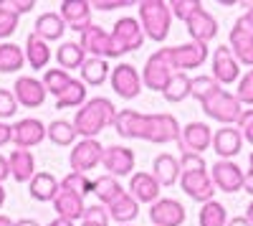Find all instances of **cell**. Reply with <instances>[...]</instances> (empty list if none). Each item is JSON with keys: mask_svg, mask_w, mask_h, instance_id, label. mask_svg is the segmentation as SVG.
I'll list each match as a JSON object with an SVG mask.
<instances>
[{"mask_svg": "<svg viewBox=\"0 0 253 226\" xmlns=\"http://www.w3.org/2000/svg\"><path fill=\"white\" fill-rule=\"evenodd\" d=\"M26 66V51L18 44H0V74H15Z\"/></svg>", "mask_w": 253, "mask_h": 226, "instance_id": "1f68e13d", "label": "cell"}, {"mask_svg": "<svg viewBox=\"0 0 253 226\" xmlns=\"http://www.w3.org/2000/svg\"><path fill=\"white\" fill-rule=\"evenodd\" d=\"M104 158V148L99 140H81L74 145L71 155H69V163H71V170L74 173H86L94 170Z\"/></svg>", "mask_w": 253, "mask_h": 226, "instance_id": "8fae6325", "label": "cell"}, {"mask_svg": "<svg viewBox=\"0 0 253 226\" xmlns=\"http://www.w3.org/2000/svg\"><path fill=\"white\" fill-rule=\"evenodd\" d=\"M81 221H89V224H104V226H109V211H107V206H101V203H99V206H96V203H94V206H86V211H84V219Z\"/></svg>", "mask_w": 253, "mask_h": 226, "instance_id": "7dc6e473", "label": "cell"}, {"mask_svg": "<svg viewBox=\"0 0 253 226\" xmlns=\"http://www.w3.org/2000/svg\"><path fill=\"white\" fill-rule=\"evenodd\" d=\"M200 107H203V112H205L210 119L220 122L223 127H230V125H233V122H238L241 114H243V105L238 102V97L230 94V92H225V89H218L213 97H208Z\"/></svg>", "mask_w": 253, "mask_h": 226, "instance_id": "277c9868", "label": "cell"}, {"mask_svg": "<svg viewBox=\"0 0 253 226\" xmlns=\"http://www.w3.org/2000/svg\"><path fill=\"white\" fill-rule=\"evenodd\" d=\"M218 89H223V87L213 79V74H210V76H195V79H193V87H190V97H195L200 105H203V102H205L208 97H213Z\"/></svg>", "mask_w": 253, "mask_h": 226, "instance_id": "60d3db41", "label": "cell"}, {"mask_svg": "<svg viewBox=\"0 0 253 226\" xmlns=\"http://www.w3.org/2000/svg\"><path fill=\"white\" fill-rule=\"evenodd\" d=\"M248 166H251L248 170H253V150H251V155H248Z\"/></svg>", "mask_w": 253, "mask_h": 226, "instance_id": "be15d7a7", "label": "cell"}, {"mask_svg": "<svg viewBox=\"0 0 253 226\" xmlns=\"http://www.w3.org/2000/svg\"><path fill=\"white\" fill-rule=\"evenodd\" d=\"M13 226H41L38 221H33V219H20V221H15Z\"/></svg>", "mask_w": 253, "mask_h": 226, "instance_id": "9f6ffc18", "label": "cell"}, {"mask_svg": "<svg viewBox=\"0 0 253 226\" xmlns=\"http://www.w3.org/2000/svg\"><path fill=\"white\" fill-rule=\"evenodd\" d=\"M0 226H13V221H10L8 216H3V214H0Z\"/></svg>", "mask_w": 253, "mask_h": 226, "instance_id": "91938a15", "label": "cell"}, {"mask_svg": "<svg viewBox=\"0 0 253 226\" xmlns=\"http://www.w3.org/2000/svg\"><path fill=\"white\" fill-rule=\"evenodd\" d=\"M200 8H203L200 0H170V10H172V15L180 18V20H185V23H187V18L193 15L195 10H200Z\"/></svg>", "mask_w": 253, "mask_h": 226, "instance_id": "b9f144b4", "label": "cell"}, {"mask_svg": "<svg viewBox=\"0 0 253 226\" xmlns=\"http://www.w3.org/2000/svg\"><path fill=\"white\" fill-rule=\"evenodd\" d=\"M185 216V206L175 198H160L150 206V221L155 226H182Z\"/></svg>", "mask_w": 253, "mask_h": 226, "instance_id": "ac0fdd59", "label": "cell"}, {"mask_svg": "<svg viewBox=\"0 0 253 226\" xmlns=\"http://www.w3.org/2000/svg\"><path fill=\"white\" fill-rule=\"evenodd\" d=\"M8 142H13V127L5 125V122H0V148L8 145Z\"/></svg>", "mask_w": 253, "mask_h": 226, "instance_id": "816d5d0a", "label": "cell"}, {"mask_svg": "<svg viewBox=\"0 0 253 226\" xmlns=\"http://www.w3.org/2000/svg\"><path fill=\"white\" fill-rule=\"evenodd\" d=\"M81 49L86 51V54H91L94 58H117V56H122V51L117 49V44H114V38H112V33H107L104 28H99V26H89L86 31L81 33Z\"/></svg>", "mask_w": 253, "mask_h": 226, "instance_id": "52a82bcc", "label": "cell"}, {"mask_svg": "<svg viewBox=\"0 0 253 226\" xmlns=\"http://www.w3.org/2000/svg\"><path fill=\"white\" fill-rule=\"evenodd\" d=\"M160 183H157V178L152 175V173H137V175H132V180H129V196L137 201V203H152L155 201H160Z\"/></svg>", "mask_w": 253, "mask_h": 226, "instance_id": "603a6c76", "label": "cell"}, {"mask_svg": "<svg viewBox=\"0 0 253 226\" xmlns=\"http://www.w3.org/2000/svg\"><path fill=\"white\" fill-rule=\"evenodd\" d=\"M18 112V99L10 89H0V122L8 119V117H15Z\"/></svg>", "mask_w": 253, "mask_h": 226, "instance_id": "ee69618b", "label": "cell"}, {"mask_svg": "<svg viewBox=\"0 0 253 226\" xmlns=\"http://www.w3.org/2000/svg\"><path fill=\"white\" fill-rule=\"evenodd\" d=\"M58 191H61V183H58L51 173H43V170L36 173L33 180L28 183V193H31V198H33V201H41V203L56 201Z\"/></svg>", "mask_w": 253, "mask_h": 226, "instance_id": "83f0119b", "label": "cell"}, {"mask_svg": "<svg viewBox=\"0 0 253 226\" xmlns=\"http://www.w3.org/2000/svg\"><path fill=\"white\" fill-rule=\"evenodd\" d=\"M198 224L200 226H228V211L223 203L218 201H208L203 203V209L198 214Z\"/></svg>", "mask_w": 253, "mask_h": 226, "instance_id": "8d00e7d4", "label": "cell"}, {"mask_svg": "<svg viewBox=\"0 0 253 226\" xmlns=\"http://www.w3.org/2000/svg\"><path fill=\"white\" fill-rule=\"evenodd\" d=\"M190 87H193V79H190L187 74L177 71L172 79H170V84H167V89L162 92V97L167 102H172V105H177V102L187 99L190 97Z\"/></svg>", "mask_w": 253, "mask_h": 226, "instance_id": "74e56055", "label": "cell"}, {"mask_svg": "<svg viewBox=\"0 0 253 226\" xmlns=\"http://www.w3.org/2000/svg\"><path fill=\"white\" fill-rule=\"evenodd\" d=\"M61 191H71V193H76V196H89V193H94V180L86 175V173H69L66 178L61 180Z\"/></svg>", "mask_w": 253, "mask_h": 226, "instance_id": "ab89813d", "label": "cell"}, {"mask_svg": "<svg viewBox=\"0 0 253 226\" xmlns=\"http://www.w3.org/2000/svg\"><path fill=\"white\" fill-rule=\"evenodd\" d=\"M112 89L117 92V97L122 99H137L142 94V74L132 66V64H117L112 69Z\"/></svg>", "mask_w": 253, "mask_h": 226, "instance_id": "30bf717a", "label": "cell"}, {"mask_svg": "<svg viewBox=\"0 0 253 226\" xmlns=\"http://www.w3.org/2000/svg\"><path fill=\"white\" fill-rule=\"evenodd\" d=\"M48 226H74V221H66V219H58V216H56Z\"/></svg>", "mask_w": 253, "mask_h": 226, "instance_id": "6f0895ef", "label": "cell"}, {"mask_svg": "<svg viewBox=\"0 0 253 226\" xmlns=\"http://www.w3.org/2000/svg\"><path fill=\"white\" fill-rule=\"evenodd\" d=\"M43 87H46V92L48 94H53L56 99L69 89V84L74 81V76L69 74V71H63V69H46V74H43Z\"/></svg>", "mask_w": 253, "mask_h": 226, "instance_id": "f35d334b", "label": "cell"}, {"mask_svg": "<svg viewBox=\"0 0 253 226\" xmlns=\"http://www.w3.org/2000/svg\"><path fill=\"white\" fill-rule=\"evenodd\" d=\"M86 102H89V99H86V84H84V81H79V79H74L71 84H69V89L56 99V110H71V107L81 110Z\"/></svg>", "mask_w": 253, "mask_h": 226, "instance_id": "e575fe53", "label": "cell"}, {"mask_svg": "<svg viewBox=\"0 0 253 226\" xmlns=\"http://www.w3.org/2000/svg\"><path fill=\"white\" fill-rule=\"evenodd\" d=\"M246 219L251 221V226H253V201L248 203V209H246Z\"/></svg>", "mask_w": 253, "mask_h": 226, "instance_id": "680465c9", "label": "cell"}, {"mask_svg": "<svg viewBox=\"0 0 253 226\" xmlns=\"http://www.w3.org/2000/svg\"><path fill=\"white\" fill-rule=\"evenodd\" d=\"M165 56H167V61H170V66H172L175 71L187 74L190 69H198V66L205 64V58H208V46L190 41V44H182V46H170V49H165Z\"/></svg>", "mask_w": 253, "mask_h": 226, "instance_id": "8992f818", "label": "cell"}, {"mask_svg": "<svg viewBox=\"0 0 253 226\" xmlns=\"http://www.w3.org/2000/svg\"><path fill=\"white\" fill-rule=\"evenodd\" d=\"M10 175V166H8V158L0 155V186H3V180Z\"/></svg>", "mask_w": 253, "mask_h": 226, "instance_id": "f5cc1de1", "label": "cell"}, {"mask_svg": "<svg viewBox=\"0 0 253 226\" xmlns=\"http://www.w3.org/2000/svg\"><path fill=\"white\" fill-rule=\"evenodd\" d=\"M246 18H248V23H251V26H253V3H251V5H248V13H246Z\"/></svg>", "mask_w": 253, "mask_h": 226, "instance_id": "94428289", "label": "cell"}, {"mask_svg": "<svg viewBox=\"0 0 253 226\" xmlns=\"http://www.w3.org/2000/svg\"><path fill=\"white\" fill-rule=\"evenodd\" d=\"M124 226H132V224H124Z\"/></svg>", "mask_w": 253, "mask_h": 226, "instance_id": "03108f58", "label": "cell"}, {"mask_svg": "<svg viewBox=\"0 0 253 226\" xmlns=\"http://www.w3.org/2000/svg\"><path fill=\"white\" fill-rule=\"evenodd\" d=\"M8 166H10V178H15V183H31L36 175V158L31 150L15 148L8 155Z\"/></svg>", "mask_w": 253, "mask_h": 226, "instance_id": "cb8c5ba5", "label": "cell"}, {"mask_svg": "<svg viewBox=\"0 0 253 226\" xmlns=\"http://www.w3.org/2000/svg\"><path fill=\"white\" fill-rule=\"evenodd\" d=\"M195 170H208L203 155H195V153H182V155H180V173H195Z\"/></svg>", "mask_w": 253, "mask_h": 226, "instance_id": "f6af8a7d", "label": "cell"}, {"mask_svg": "<svg viewBox=\"0 0 253 226\" xmlns=\"http://www.w3.org/2000/svg\"><path fill=\"white\" fill-rule=\"evenodd\" d=\"M230 51H233L238 64L253 66V26L248 23V18L241 15L233 28H230Z\"/></svg>", "mask_w": 253, "mask_h": 226, "instance_id": "ba28073f", "label": "cell"}, {"mask_svg": "<svg viewBox=\"0 0 253 226\" xmlns=\"http://www.w3.org/2000/svg\"><path fill=\"white\" fill-rule=\"evenodd\" d=\"M152 175L157 178L160 186H175L180 180V160L170 153H160L152 163Z\"/></svg>", "mask_w": 253, "mask_h": 226, "instance_id": "484cf974", "label": "cell"}, {"mask_svg": "<svg viewBox=\"0 0 253 226\" xmlns=\"http://www.w3.org/2000/svg\"><path fill=\"white\" fill-rule=\"evenodd\" d=\"M238 130H241L243 140H248L253 145V110H243V114L238 119Z\"/></svg>", "mask_w": 253, "mask_h": 226, "instance_id": "681fc988", "label": "cell"}, {"mask_svg": "<svg viewBox=\"0 0 253 226\" xmlns=\"http://www.w3.org/2000/svg\"><path fill=\"white\" fill-rule=\"evenodd\" d=\"M112 38H114V44L122 54H129V51H139L142 44H144V31L139 26V20L137 18H129V15H124L119 18L117 23H114V31H112Z\"/></svg>", "mask_w": 253, "mask_h": 226, "instance_id": "9c48e42d", "label": "cell"}, {"mask_svg": "<svg viewBox=\"0 0 253 226\" xmlns=\"http://www.w3.org/2000/svg\"><path fill=\"white\" fill-rule=\"evenodd\" d=\"M112 76V69H109V64L104 58H86L84 61V66H81V81L86 87H101L104 81H107Z\"/></svg>", "mask_w": 253, "mask_h": 226, "instance_id": "4dcf8cb0", "label": "cell"}, {"mask_svg": "<svg viewBox=\"0 0 253 226\" xmlns=\"http://www.w3.org/2000/svg\"><path fill=\"white\" fill-rule=\"evenodd\" d=\"M3 203H5V188L0 186V209H3Z\"/></svg>", "mask_w": 253, "mask_h": 226, "instance_id": "6125c7cd", "label": "cell"}, {"mask_svg": "<svg viewBox=\"0 0 253 226\" xmlns=\"http://www.w3.org/2000/svg\"><path fill=\"white\" fill-rule=\"evenodd\" d=\"M137 13L144 36L152 38L155 44H162L170 36V23H172L170 3H165V0H139Z\"/></svg>", "mask_w": 253, "mask_h": 226, "instance_id": "3957f363", "label": "cell"}, {"mask_svg": "<svg viewBox=\"0 0 253 226\" xmlns=\"http://www.w3.org/2000/svg\"><path fill=\"white\" fill-rule=\"evenodd\" d=\"M243 191L253 196V170H248V173H246V178H243Z\"/></svg>", "mask_w": 253, "mask_h": 226, "instance_id": "db71d44e", "label": "cell"}, {"mask_svg": "<svg viewBox=\"0 0 253 226\" xmlns=\"http://www.w3.org/2000/svg\"><path fill=\"white\" fill-rule=\"evenodd\" d=\"M101 166L109 170L112 178H124V175H132L134 170V153L124 145H112V148H104V158H101Z\"/></svg>", "mask_w": 253, "mask_h": 226, "instance_id": "d6986e66", "label": "cell"}, {"mask_svg": "<svg viewBox=\"0 0 253 226\" xmlns=\"http://www.w3.org/2000/svg\"><path fill=\"white\" fill-rule=\"evenodd\" d=\"M46 137L53 142V145H58V148L74 145V140H76L74 122H69V119H53L51 125L46 127Z\"/></svg>", "mask_w": 253, "mask_h": 226, "instance_id": "836d02e7", "label": "cell"}, {"mask_svg": "<svg viewBox=\"0 0 253 226\" xmlns=\"http://www.w3.org/2000/svg\"><path fill=\"white\" fill-rule=\"evenodd\" d=\"M63 31H66V23H63V18L58 13H41L36 18V26H33V33L38 38H43L46 44L48 41H58L63 36Z\"/></svg>", "mask_w": 253, "mask_h": 226, "instance_id": "f546056e", "label": "cell"}, {"mask_svg": "<svg viewBox=\"0 0 253 226\" xmlns=\"http://www.w3.org/2000/svg\"><path fill=\"white\" fill-rule=\"evenodd\" d=\"M0 8H5L15 15H23L36 8V0H0Z\"/></svg>", "mask_w": 253, "mask_h": 226, "instance_id": "c3c4849f", "label": "cell"}, {"mask_svg": "<svg viewBox=\"0 0 253 226\" xmlns=\"http://www.w3.org/2000/svg\"><path fill=\"white\" fill-rule=\"evenodd\" d=\"M187 33H190V38L195 41V44H210L215 36H218V20L210 15L205 8H200V10H195L193 15L187 18Z\"/></svg>", "mask_w": 253, "mask_h": 226, "instance_id": "44dd1931", "label": "cell"}, {"mask_svg": "<svg viewBox=\"0 0 253 226\" xmlns=\"http://www.w3.org/2000/svg\"><path fill=\"white\" fill-rule=\"evenodd\" d=\"M18 18L15 13L5 10V8H0V38H10L15 31H18Z\"/></svg>", "mask_w": 253, "mask_h": 226, "instance_id": "bcb514c9", "label": "cell"}, {"mask_svg": "<svg viewBox=\"0 0 253 226\" xmlns=\"http://www.w3.org/2000/svg\"><path fill=\"white\" fill-rule=\"evenodd\" d=\"M56 61H58V66H61L63 71H69V69H81L84 61H86V51H84L81 44H76V41H66V44L58 46Z\"/></svg>", "mask_w": 253, "mask_h": 226, "instance_id": "d6a6232c", "label": "cell"}, {"mask_svg": "<svg viewBox=\"0 0 253 226\" xmlns=\"http://www.w3.org/2000/svg\"><path fill=\"white\" fill-rule=\"evenodd\" d=\"M119 193H124V188L119 186V180L112 178L109 173H107V175H99V178L94 180V196L99 198L101 206H109V203H112Z\"/></svg>", "mask_w": 253, "mask_h": 226, "instance_id": "d590c367", "label": "cell"}, {"mask_svg": "<svg viewBox=\"0 0 253 226\" xmlns=\"http://www.w3.org/2000/svg\"><path fill=\"white\" fill-rule=\"evenodd\" d=\"M26 64L31 66V69H46L48 66V61H51V46L46 44L43 38H38L36 33H31L28 38H26Z\"/></svg>", "mask_w": 253, "mask_h": 226, "instance_id": "f1b7e54d", "label": "cell"}, {"mask_svg": "<svg viewBox=\"0 0 253 226\" xmlns=\"http://www.w3.org/2000/svg\"><path fill=\"white\" fill-rule=\"evenodd\" d=\"M213 150L220 160H230L243 150V135L238 127H220L213 132Z\"/></svg>", "mask_w": 253, "mask_h": 226, "instance_id": "7402d4cb", "label": "cell"}, {"mask_svg": "<svg viewBox=\"0 0 253 226\" xmlns=\"http://www.w3.org/2000/svg\"><path fill=\"white\" fill-rule=\"evenodd\" d=\"M236 97L241 105H248L253 107V69H248L241 79H238V89H236Z\"/></svg>", "mask_w": 253, "mask_h": 226, "instance_id": "7bdbcfd3", "label": "cell"}, {"mask_svg": "<svg viewBox=\"0 0 253 226\" xmlns=\"http://www.w3.org/2000/svg\"><path fill=\"white\" fill-rule=\"evenodd\" d=\"M46 140V125L36 117H26V119H18L13 125V142L15 148L20 150H28L36 148L38 142Z\"/></svg>", "mask_w": 253, "mask_h": 226, "instance_id": "e0dca14e", "label": "cell"}, {"mask_svg": "<svg viewBox=\"0 0 253 226\" xmlns=\"http://www.w3.org/2000/svg\"><path fill=\"white\" fill-rule=\"evenodd\" d=\"M210 178H213V186L223 193H236L243 191V178L246 173L241 170L238 163L233 160H218L213 170H210Z\"/></svg>", "mask_w": 253, "mask_h": 226, "instance_id": "7c38bea8", "label": "cell"}, {"mask_svg": "<svg viewBox=\"0 0 253 226\" xmlns=\"http://www.w3.org/2000/svg\"><path fill=\"white\" fill-rule=\"evenodd\" d=\"M53 209L58 219H66V221H79L84 219V211H86V203H84L81 196L71 193V191H58L56 201H53Z\"/></svg>", "mask_w": 253, "mask_h": 226, "instance_id": "d4e9b609", "label": "cell"}, {"mask_svg": "<svg viewBox=\"0 0 253 226\" xmlns=\"http://www.w3.org/2000/svg\"><path fill=\"white\" fill-rule=\"evenodd\" d=\"M15 92V99H18V105H23V107H28V110H36V107H41L46 102V87H43V81L41 79H36V76H20V79H15V87H13Z\"/></svg>", "mask_w": 253, "mask_h": 226, "instance_id": "ffe728a7", "label": "cell"}, {"mask_svg": "<svg viewBox=\"0 0 253 226\" xmlns=\"http://www.w3.org/2000/svg\"><path fill=\"white\" fill-rule=\"evenodd\" d=\"M180 188L198 203H208L213 201L215 186H213V178H210L208 170H195V173H182L180 175Z\"/></svg>", "mask_w": 253, "mask_h": 226, "instance_id": "2e32d148", "label": "cell"}, {"mask_svg": "<svg viewBox=\"0 0 253 226\" xmlns=\"http://www.w3.org/2000/svg\"><path fill=\"white\" fill-rule=\"evenodd\" d=\"M107 211H109V219L117 221V226H124V224H132V221L137 219V214H139V203L124 191V193H119V196L109 203Z\"/></svg>", "mask_w": 253, "mask_h": 226, "instance_id": "4316f807", "label": "cell"}, {"mask_svg": "<svg viewBox=\"0 0 253 226\" xmlns=\"http://www.w3.org/2000/svg\"><path fill=\"white\" fill-rule=\"evenodd\" d=\"M58 15L63 18L66 28H71L79 36L86 31L89 26H94L91 23V3H86V0H63Z\"/></svg>", "mask_w": 253, "mask_h": 226, "instance_id": "5bb4252c", "label": "cell"}, {"mask_svg": "<svg viewBox=\"0 0 253 226\" xmlns=\"http://www.w3.org/2000/svg\"><path fill=\"white\" fill-rule=\"evenodd\" d=\"M117 119V107L112 105V99L107 97H94L76 112L74 130L84 140H96V135L107 127H114Z\"/></svg>", "mask_w": 253, "mask_h": 226, "instance_id": "7a4b0ae2", "label": "cell"}, {"mask_svg": "<svg viewBox=\"0 0 253 226\" xmlns=\"http://www.w3.org/2000/svg\"><path fill=\"white\" fill-rule=\"evenodd\" d=\"M175 74L177 71L170 66V61L165 56V49H157L150 58H147V64L142 69V84L152 92H165Z\"/></svg>", "mask_w": 253, "mask_h": 226, "instance_id": "5b68a950", "label": "cell"}, {"mask_svg": "<svg viewBox=\"0 0 253 226\" xmlns=\"http://www.w3.org/2000/svg\"><path fill=\"white\" fill-rule=\"evenodd\" d=\"M81 226H104V224H89V221H84Z\"/></svg>", "mask_w": 253, "mask_h": 226, "instance_id": "e7e4bbea", "label": "cell"}, {"mask_svg": "<svg viewBox=\"0 0 253 226\" xmlns=\"http://www.w3.org/2000/svg\"><path fill=\"white\" fill-rule=\"evenodd\" d=\"M124 5H129V3H122V0H94L91 3V8H96V10H112V8H124Z\"/></svg>", "mask_w": 253, "mask_h": 226, "instance_id": "f907efd6", "label": "cell"}, {"mask_svg": "<svg viewBox=\"0 0 253 226\" xmlns=\"http://www.w3.org/2000/svg\"><path fill=\"white\" fill-rule=\"evenodd\" d=\"M177 145L182 153H195L203 155V150H208L213 145V130H210L205 122H190V125L182 127Z\"/></svg>", "mask_w": 253, "mask_h": 226, "instance_id": "4fadbf2b", "label": "cell"}, {"mask_svg": "<svg viewBox=\"0 0 253 226\" xmlns=\"http://www.w3.org/2000/svg\"><path fill=\"white\" fill-rule=\"evenodd\" d=\"M213 79L220 87L225 84H236L241 79V64L236 61L230 46H218L213 54Z\"/></svg>", "mask_w": 253, "mask_h": 226, "instance_id": "9a60e30c", "label": "cell"}, {"mask_svg": "<svg viewBox=\"0 0 253 226\" xmlns=\"http://www.w3.org/2000/svg\"><path fill=\"white\" fill-rule=\"evenodd\" d=\"M117 135L126 140H147L155 145H167V142L180 140L182 127L177 125V119L167 112L160 114H142L134 110H119L114 119Z\"/></svg>", "mask_w": 253, "mask_h": 226, "instance_id": "6da1fadb", "label": "cell"}, {"mask_svg": "<svg viewBox=\"0 0 253 226\" xmlns=\"http://www.w3.org/2000/svg\"><path fill=\"white\" fill-rule=\"evenodd\" d=\"M228 226H251V221L246 216H236V219H228Z\"/></svg>", "mask_w": 253, "mask_h": 226, "instance_id": "11a10c76", "label": "cell"}]
</instances>
